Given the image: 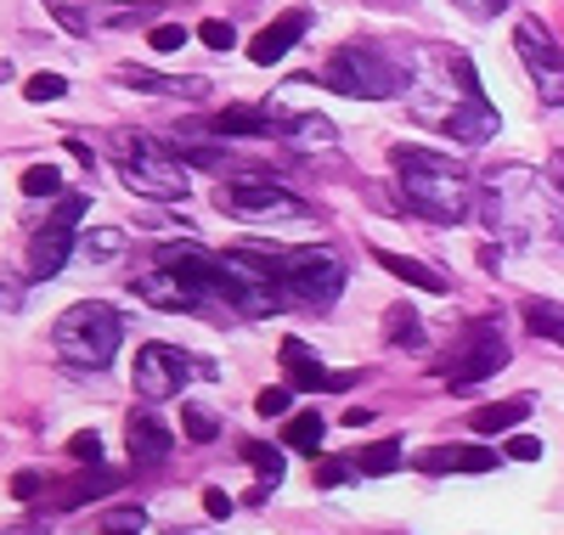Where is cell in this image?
<instances>
[{
	"label": "cell",
	"mask_w": 564,
	"mask_h": 535,
	"mask_svg": "<svg viewBox=\"0 0 564 535\" xmlns=\"http://www.w3.org/2000/svg\"><path fill=\"white\" fill-rule=\"evenodd\" d=\"M390 164H395V175H401L406 209H417L423 220H435V226H463L468 215H475V181H468L446 153L395 148Z\"/></svg>",
	"instance_id": "6da1fadb"
},
{
	"label": "cell",
	"mask_w": 564,
	"mask_h": 535,
	"mask_svg": "<svg viewBox=\"0 0 564 535\" xmlns=\"http://www.w3.org/2000/svg\"><path fill=\"white\" fill-rule=\"evenodd\" d=\"M542 181L547 175H536V170H502L486 186V226L497 237H508L513 249H542V242L558 231Z\"/></svg>",
	"instance_id": "7a4b0ae2"
},
{
	"label": "cell",
	"mask_w": 564,
	"mask_h": 535,
	"mask_svg": "<svg viewBox=\"0 0 564 535\" xmlns=\"http://www.w3.org/2000/svg\"><path fill=\"white\" fill-rule=\"evenodd\" d=\"M215 294L238 316H276L282 305H289L282 265L265 249H226V254H215Z\"/></svg>",
	"instance_id": "3957f363"
},
{
	"label": "cell",
	"mask_w": 564,
	"mask_h": 535,
	"mask_svg": "<svg viewBox=\"0 0 564 535\" xmlns=\"http://www.w3.org/2000/svg\"><path fill=\"white\" fill-rule=\"evenodd\" d=\"M119 338H124L119 310L102 305V299H85V305H68V310L57 316V327H52V350H57L68 367H79V372H97V367L113 361Z\"/></svg>",
	"instance_id": "277c9868"
},
{
	"label": "cell",
	"mask_w": 564,
	"mask_h": 535,
	"mask_svg": "<svg viewBox=\"0 0 564 535\" xmlns=\"http://www.w3.org/2000/svg\"><path fill=\"white\" fill-rule=\"evenodd\" d=\"M113 164H119V181L135 192V198H153V204H175L193 192V175L186 164L153 135H119L113 141Z\"/></svg>",
	"instance_id": "5b68a950"
},
{
	"label": "cell",
	"mask_w": 564,
	"mask_h": 535,
	"mask_svg": "<svg viewBox=\"0 0 564 535\" xmlns=\"http://www.w3.org/2000/svg\"><path fill=\"white\" fill-rule=\"evenodd\" d=\"M412 74V57L395 63L390 52H372V45H345V52H334V63L322 68V85H334L339 96H367V102H384V96H395Z\"/></svg>",
	"instance_id": "8992f818"
},
{
	"label": "cell",
	"mask_w": 564,
	"mask_h": 535,
	"mask_svg": "<svg viewBox=\"0 0 564 535\" xmlns=\"http://www.w3.org/2000/svg\"><path fill=\"white\" fill-rule=\"evenodd\" d=\"M502 367H508V345H502L497 321L480 316V321H468V327L457 332V345L446 350L441 378H446L452 389H475V383H486V378L502 372Z\"/></svg>",
	"instance_id": "52a82bcc"
},
{
	"label": "cell",
	"mask_w": 564,
	"mask_h": 535,
	"mask_svg": "<svg viewBox=\"0 0 564 535\" xmlns=\"http://www.w3.org/2000/svg\"><path fill=\"white\" fill-rule=\"evenodd\" d=\"M282 265V287H289V299L300 305H334L345 294V260L334 249H294V254H276Z\"/></svg>",
	"instance_id": "ba28073f"
},
{
	"label": "cell",
	"mask_w": 564,
	"mask_h": 535,
	"mask_svg": "<svg viewBox=\"0 0 564 535\" xmlns=\"http://www.w3.org/2000/svg\"><path fill=\"white\" fill-rule=\"evenodd\" d=\"M220 209L231 215V220H254V226H271V220H305L311 209L294 198L282 181H271V175H243V181H231L226 192H220Z\"/></svg>",
	"instance_id": "9c48e42d"
},
{
	"label": "cell",
	"mask_w": 564,
	"mask_h": 535,
	"mask_svg": "<svg viewBox=\"0 0 564 535\" xmlns=\"http://www.w3.org/2000/svg\"><path fill=\"white\" fill-rule=\"evenodd\" d=\"M513 52H520L525 74L536 79L542 102L547 108H564V52H558V40L536 18H520V23H513Z\"/></svg>",
	"instance_id": "30bf717a"
},
{
	"label": "cell",
	"mask_w": 564,
	"mask_h": 535,
	"mask_svg": "<svg viewBox=\"0 0 564 535\" xmlns=\"http://www.w3.org/2000/svg\"><path fill=\"white\" fill-rule=\"evenodd\" d=\"M186 378H193V356H181L175 345H141L135 350L130 383L141 401H175Z\"/></svg>",
	"instance_id": "8fae6325"
},
{
	"label": "cell",
	"mask_w": 564,
	"mask_h": 535,
	"mask_svg": "<svg viewBox=\"0 0 564 535\" xmlns=\"http://www.w3.org/2000/svg\"><path fill=\"white\" fill-rule=\"evenodd\" d=\"M79 215H85V198H63V204H57V220H52V226H45V231L29 242V276H34V282H52V276L68 265Z\"/></svg>",
	"instance_id": "7c38bea8"
},
{
	"label": "cell",
	"mask_w": 564,
	"mask_h": 535,
	"mask_svg": "<svg viewBox=\"0 0 564 535\" xmlns=\"http://www.w3.org/2000/svg\"><path fill=\"white\" fill-rule=\"evenodd\" d=\"M135 299L141 305H153V310H198L209 294H215V282H198V276H181L170 265H153L148 276H135Z\"/></svg>",
	"instance_id": "4fadbf2b"
},
{
	"label": "cell",
	"mask_w": 564,
	"mask_h": 535,
	"mask_svg": "<svg viewBox=\"0 0 564 535\" xmlns=\"http://www.w3.org/2000/svg\"><path fill=\"white\" fill-rule=\"evenodd\" d=\"M305 29H311V12H305V7H294V12H282L276 23H265V29L254 34V45H249V57H254L260 68L282 63V57H289L294 45L305 40Z\"/></svg>",
	"instance_id": "5bb4252c"
},
{
	"label": "cell",
	"mask_w": 564,
	"mask_h": 535,
	"mask_svg": "<svg viewBox=\"0 0 564 535\" xmlns=\"http://www.w3.org/2000/svg\"><path fill=\"white\" fill-rule=\"evenodd\" d=\"M282 367H289V389H311V395L316 389H350L356 383V372H327L300 338H282Z\"/></svg>",
	"instance_id": "9a60e30c"
},
{
	"label": "cell",
	"mask_w": 564,
	"mask_h": 535,
	"mask_svg": "<svg viewBox=\"0 0 564 535\" xmlns=\"http://www.w3.org/2000/svg\"><path fill=\"white\" fill-rule=\"evenodd\" d=\"M502 457L486 451V446H430V451H417L412 468L417 473H491Z\"/></svg>",
	"instance_id": "2e32d148"
},
{
	"label": "cell",
	"mask_w": 564,
	"mask_h": 535,
	"mask_svg": "<svg viewBox=\"0 0 564 535\" xmlns=\"http://www.w3.org/2000/svg\"><path fill=\"white\" fill-rule=\"evenodd\" d=\"M124 446H130V457H135L141 468H159V462H170V451H175V434H170L153 412H135L130 428H124Z\"/></svg>",
	"instance_id": "e0dca14e"
},
{
	"label": "cell",
	"mask_w": 564,
	"mask_h": 535,
	"mask_svg": "<svg viewBox=\"0 0 564 535\" xmlns=\"http://www.w3.org/2000/svg\"><path fill=\"white\" fill-rule=\"evenodd\" d=\"M441 135L463 141V148H480V141H491V135H497V108L486 102V96H475V102H463V108L441 124Z\"/></svg>",
	"instance_id": "ac0fdd59"
},
{
	"label": "cell",
	"mask_w": 564,
	"mask_h": 535,
	"mask_svg": "<svg viewBox=\"0 0 564 535\" xmlns=\"http://www.w3.org/2000/svg\"><path fill=\"white\" fill-rule=\"evenodd\" d=\"M119 484H124V473H113V468H102V462H97L90 473H79V479L57 484V491H52L57 502H52V507H63V513H68V507H85V502H102V496H113V491H119Z\"/></svg>",
	"instance_id": "d6986e66"
},
{
	"label": "cell",
	"mask_w": 564,
	"mask_h": 535,
	"mask_svg": "<svg viewBox=\"0 0 564 535\" xmlns=\"http://www.w3.org/2000/svg\"><path fill=\"white\" fill-rule=\"evenodd\" d=\"M372 260H379L390 276H401L406 287H423V294H452V282L441 271H430L423 260H406V254H390V249H372Z\"/></svg>",
	"instance_id": "ffe728a7"
},
{
	"label": "cell",
	"mask_w": 564,
	"mask_h": 535,
	"mask_svg": "<svg viewBox=\"0 0 564 535\" xmlns=\"http://www.w3.org/2000/svg\"><path fill=\"white\" fill-rule=\"evenodd\" d=\"M282 130H289V148L294 153H327V148H334V135H339L322 113H300V119H289Z\"/></svg>",
	"instance_id": "44dd1931"
},
{
	"label": "cell",
	"mask_w": 564,
	"mask_h": 535,
	"mask_svg": "<svg viewBox=\"0 0 564 535\" xmlns=\"http://www.w3.org/2000/svg\"><path fill=\"white\" fill-rule=\"evenodd\" d=\"M531 417V401L520 395V401H497V406H480L475 417H468V423H475V434H508V428H520Z\"/></svg>",
	"instance_id": "7402d4cb"
},
{
	"label": "cell",
	"mask_w": 564,
	"mask_h": 535,
	"mask_svg": "<svg viewBox=\"0 0 564 535\" xmlns=\"http://www.w3.org/2000/svg\"><path fill=\"white\" fill-rule=\"evenodd\" d=\"M520 316H525V327H531L536 338H553V345H564V305H553V299H525Z\"/></svg>",
	"instance_id": "603a6c76"
},
{
	"label": "cell",
	"mask_w": 564,
	"mask_h": 535,
	"mask_svg": "<svg viewBox=\"0 0 564 535\" xmlns=\"http://www.w3.org/2000/svg\"><path fill=\"white\" fill-rule=\"evenodd\" d=\"M322 434H327V423L316 412H294L289 423H282V446L289 451H322Z\"/></svg>",
	"instance_id": "cb8c5ba5"
},
{
	"label": "cell",
	"mask_w": 564,
	"mask_h": 535,
	"mask_svg": "<svg viewBox=\"0 0 564 535\" xmlns=\"http://www.w3.org/2000/svg\"><path fill=\"white\" fill-rule=\"evenodd\" d=\"M350 468H356V473H367V479H379V473H395V468H401V446H395V440L361 446V451H350Z\"/></svg>",
	"instance_id": "d4e9b609"
},
{
	"label": "cell",
	"mask_w": 564,
	"mask_h": 535,
	"mask_svg": "<svg viewBox=\"0 0 564 535\" xmlns=\"http://www.w3.org/2000/svg\"><path fill=\"white\" fill-rule=\"evenodd\" d=\"M384 345L423 350V316H417V310H406V305H395V310L384 316Z\"/></svg>",
	"instance_id": "484cf974"
},
{
	"label": "cell",
	"mask_w": 564,
	"mask_h": 535,
	"mask_svg": "<svg viewBox=\"0 0 564 535\" xmlns=\"http://www.w3.org/2000/svg\"><path fill=\"white\" fill-rule=\"evenodd\" d=\"M215 130L220 135H265L271 130V108H226L215 119Z\"/></svg>",
	"instance_id": "4316f807"
},
{
	"label": "cell",
	"mask_w": 564,
	"mask_h": 535,
	"mask_svg": "<svg viewBox=\"0 0 564 535\" xmlns=\"http://www.w3.org/2000/svg\"><path fill=\"white\" fill-rule=\"evenodd\" d=\"M243 457H249V468L260 473V491H276V484H282V451H276V446L249 440V446H243Z\"/></svg>",
	"instance_id": "83f0119b"
},
{
	"label": "cell",
	"mask_w": 564,
	"mask_h": 535,
	"mask_svg": "<svg viewBox=\"0 0 564 535\" xmlns=\"http://www.w3.org/2000/svg\"><path fill=\"white\" fill-rule=\"evenodd\" d=\"M181 434H186L193 446H209L215 434H220V417H215L209 406H181Z\"/></svg>",
	"instance_id": "f1b7e54d"
},
{
	"label": "cell",
	"mask_w": 564,
	"mask_h": 535,
	"mask_svg": "<svg viewBox=\"0 0 564 535\" xmlns=\"http://www.w3.org/2000/svg\"><path fill=\"white\" fill-rule=\"evenodd\" d=\"M23 192H29V198H57V192H63V170H57V164L23 170Z\"/></svg>",
	"instance_id": "f546056e"
},
{
	"label": "cell",
	"mask_w": 564,
	"mask_h": 535,
	"mask_svg": "<svg viewBox=\"0 0 564 535\" xmlns=\"http://www.w3.org/2000/svg\"><path fill=\"white\" fill-rule=\"evenodd\" d=\"M119 85H135V90H159V96L198 90V85H181V79H159V74H148V68H119Z\"/></svg>",
	"instance_id": "4dcf8cb0"
},
{
	"label": "cell",
	"mask_w": 564,
	"mask_h": 535,
	"mask_svg": "<svg viewBox=\"0 0 564 535\" xmlns=\"http://www.w3.org/2000/svg\"><path fill=\"white\" fill-rule=\"evenodd\" d=\"M186 40H193V34H186V23H153L148 29L153 52H186Z\"/></svg>",
	"instance_id": "1f68e13d"
},
{
	"label": "cell",
	"mask_w": 564,
	"mask_h": 535,
	"mask_svg": "<svg viewBox=\"0 0 564 535\" xmlns=\"http://www.w3.org/2000/svg\"><path fill=\"white\" fill-rule=\"evenodd\" d=\"M23 96H29V102H57V96H68V79L63 74H34L23 85Z\"/></svg>",
	"instance_id": "d6a6232c"
},
{
	"label": "cell",
	"mask_w": 564,
	"mask_h": 535,
	"mask_svg": "<svg viewBox=\"0 0 564 535\" xmlns=\"http://www.w3.org/2000/svg\"><path fill=\"white\" fill-rule=\"evenodd\" d=\"M289 401H294V389H289V383H276V389H260L254 412H260V417H289Z\"/></svg>",
	"instance_id": "836d02e7"
},
{
	"label": "cell",
	"mask_w": 564,
	"mask_h": 535,
	"mask_svg": "<svg viewBox=\"0 0 564 535\" xmlns=\"http://www.w3.org/2000/svg\"><path fill=\"white\" fill-rule=\"evenodd\" d=\"M198 40L209 45V52H231V45H238V29L220 23V18H209V23H198Z\"/></svg>",
	"instance_id": "e575fe53"
},
{
	"label": "cell",
	"mask_w": 564,
	"mask_h": 535,
	"mask_svg": "<svg viewBox=\"0 0 564 535\" xmlns=\"http://www.w3.org/2000/svg\"><path fill=\"white\" fill-rule=\"evenodd\" d=\"M68 457H74L79 468H97V462H102V434H74Z\"/></svg>",
	"instance_id": "d590c367"
},
{
	"label": "cell",
	"mask_w": 564,
	"mask_h": 535,
	"mask_svg": "<svg viewBox=\"0 0 564 535\" xmlns=\"http://www.w3.org/2000/svg\"><path fill=\"white\" fill-rule=\"evenodd\" d=\"M356 468H350V457H327V462H316V484H327V491H334V484H345Z\"/></svg>",
	"instance_id": "8d00e7d4"
},
{
	"label": "cell",
	"mask_w": 564,
	"mask_h": 535,
	"mask_svg": "<svg viewBox=\"0 0 564 535\" xmlns=\"http://www.w3.org/2000/svg\"><path fill=\"white\" fill-rule=\"evenodd\" d=\"M85 242H90V254H97V260H108V254H119V249H124V237H119V226H102V231H90Z\"/></svg>",
	"instance_id": "74e56055"
},
{
	"label": "cell",
	"mask_w": 564,
	"mask_h": 535,
	"mask_svg": "<svg viewBox=\"0 0 564 535\" xmlns=\"http://www.w3.org/2000/svg\"><path fill=\"white\" fill-rule=\"evenodd\" d=\"M502 457H508V462H536V457H542V440H531V434H513V440L502 446Z\"/></svg>",
	"instance_id": "f35d334b"
},
{
	"label": "cell",
	"mask_w": 564,
	"mask_h": 535,
	"mask_svg": "<svg viewBox=\"0 0 564 535\" xmlns=\"http://www.w3.org/2000/svg\"><path fill=\"white\" fill-rule=\"evenodd\" d=\"M452 7H463L468 18H497V12L513 7V0H452Z\"/></svg>",
	"instance_id": "ab89813d"
},
{
	"label": "cell",
	"mask_w": 564,
	"mask_h": 535,
	"mask_svg": "<svg viewBox=\"0 0 564 535\" xmlns=\"http://www.w3.org/2000/svg\"><path fill=\"white\" fill-rule=\"evenodd\" d=\"M231 507H238V502H231L220 484H209V491H204V513H209V518H231Z\"/></svg>",
	"instance_id": "60d3db41"
},
{
	"label": "cell",
	"mask_w": 564,
	"mask_h": 535,
	"mask_svg": "<svg viewBox=\"0 0 564 535\" xmlns=\"http://www.w3.org/2000/svg\"><path fill=\"white\" fill-rule=\"evenodd\" d=\"M40 491H45V484H40V473H18V479H12V496H18V502H34Z\"/></svg>",
	"instance_id": "b9f144b4"
},
{
	"label": "cell",
	"mask_w": 564,
	"mask_h": 535,
	"mask_svg": "<svg viewBox=\"0 0 564 535\" xmlns=\"http://www.w3.org/2000/svg\"><path fill=\"white\" fill-rule=\"evenodd\" d=\"M542 175H547V186H553L558 198H564V148H558V153L547 159V170H542Z\"/></svg>",
	"instance_id": "7bdbcfd3"
},
{
	"label": "cell",
	"mask_w": 564,
	"mask_h": 535,
	"mask_svg": "<svg viewBox=\"0 0 564 535\" xmlns=\"http://www.w3.org/2000/svg\"><path fill=\"white\" fill-rule=\"evenodd\" d=\"M480 265H486V271H497V265H502V249H497V242H486V249H480Z\"/></svg>",
	"instance_id": "ee69618b"
},
{
	"label": "cell",
	"mask_w": 564,
	"mask_h": 535,
	"mask_svg": "<svg viewBox=\"0 0 564 535\" xmlns=\"http://www.w3.org/2000/svg\"><path fill=\"white\" fill-rule=\"evenodd\" d=\"M0 535H40V524H12V529H0Z\"/></svg>",
	"instance_id": "f6af8a7d"
},
{
	"label": "cell",
	"mask_w": 564,
	"mask_h": 535,
	"mask_svg": "<svg viewBox=\"0 0 564 535\" xmlns=\"http://www.w3.org/2000/svg\"><path fill=\"white\" fill-rule=\"evenodd\" d=\"M108 535H141V529H108Z\"/></svg>",
	"instance_id": "bcb514c9"
},
{
	"label": "cell",
	"mask_w": 564,
	"mask_h": 535,
	"mask_svg": "<svg viewBox=\"0 0 564 535\" xmlns=\"http://www.w3.org/2000/svg\"><path fill=\"white\" fill-rule=\"evenodd\" d=\"M181 535H198V529H181Z\"/></svg>",
	"instance_id": "7dc6e473"
}]
</instances>
